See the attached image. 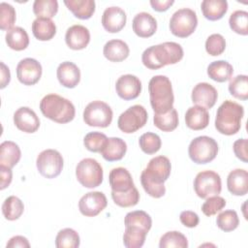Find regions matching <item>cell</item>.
Here are the masks:
<instances>
[{
    "label": "cell",
    "mask_w": 248,
    "mask_h": 248,
    "mask_svg": "<svg viewBox=\"0 0 248 248\" xmlns=\"http://www.w3.org/2000/svg\"><path fill=\"white\" fill-rule=\"evenodd\" d=\"M171 170L170 159L160 155L152 158L140 174V182L144 191L152 198L158 199L165 195L164 182L168 180Z\"/></svg>",
    "instance_id": "obj_1"
},
{
    "label": "cell",
    "mask_w": 248,
    "mask_h": 248,
    "mask_svg": "<svg viewBox=\"0 0 248 248\" xmlns=\"http://www.w3.org/2000/svg\"><path fill=\"white\" fill-rule=\"evenodd\" d=\"M183 48L179 44L165 42L144 49L141 55V61L146 68L157 70L164 66L179 62L183 58Z\"/></svg>",
    "instance_id": "obj_2"
},
{
    "label": "cell",
    "mask_w": 248,
    "mask_h": 248,
    "mask_svg": "<svg viewBox=\"0 0 248 248\" xmlns=\"http://www.w3.org/2000/svg\"><path fill=\"white\" fill-rule=\"evenodd\" d=\"M150 105L155 113L168 112L173 108L174 96L170 78L163 75L154 76L148 83Z\"/></svg>",
    "instance_id": "obj_3"
},
{
    "label": "cell",
    "mask_w": 248,
    "mask_h": 248,
    "mask_svg": "<svg viewBox=\"0 0 248 248\" xmlns=\"http://www.w3.org/2000/svg\"><path fill=\"white\" fill-rule=\"evenodd\" d=\"M40 109L45 117L60 124L72 121L76 115V108L73 103L53 93L46 95L41 100Z\"/></svg>",
    "instance_id": "obj_4"
},
{
    "label": "cell",
    "mask_w": 248,
    "mask_h": 248,
    "mask_svg": "<svg viewBox=\"0 0 248 248\" xmlns=\"http://www.w3.org/2000/svg\"><path fill=\"white\" fill-rule=\"evenodd\" d=\"M244 108L236 102L226 100L218 108L215 117V128L226 136L236 134L241 128Z\"/></svg>",
    "instance_id": "obj_5"
},
{
    "label": "cell",
    "mask_w": 248,
    "mask_h": 248,
    "mask_svg": "<svg viewBox=\"0 0 248 248\" xmlns=\"http://www.w3.org/2000/svg\"><path fill=\"white\" fill-rule=\"evenodd\" d=\"M218 149V143L214 139L207 136H200L191 140L188 154L194 163L207 164L216 158Z\"/></svg>",
    "instance_id": "obj_6"
},
{
    "label": "cell",
    "mask_w": 248,
    "mask_h": 248,
    "mask_svg": "<svg viewBox=\"0 0 248 248\" xmlns=\"http://www.w3.org/2000/svg\"><path fill=\"white\" fill-rule=\"evenodd\" d=\"M198 25V17L195 11L182 8L174 12L170 19V30L178 38H186L194 33Z\"/></svg>",
    "instance_id": "obj_7"
},
{
    "label": "cell",
    "mask_w": 248,
    "mask_h": 248,
    "mask_svg": "<svg viewBox=\"0 0 248 248\" xmlns=\"http://www.w3.org/2000/svg\"><path fill=\"white\" fill-rule=\"evenodd\" d=\"M78 181L86 188H95L103 182V168L93 158L82 159L76 167Z\"/></svg>",
    "instance_id": "obj_8"
},
{
    "label": "cell",
    "mask_w": 248,
    "mask_h": 248,
    "mask_svg": "<svg viewBox=\"0 0 248 248\" xmlns=\"http://www.w3.org/2000/svg\"><path fill=\"white\" fill-rule=\"evenodd\" d=\"M111 108L103 101L90 102L83 110V121L91 127L106 128L112 121Z\"/></svg>",
    "instance_id": "obj_9"
},
{
    "label": "cell",
    "mask_w": 248,
    "mask_h": 248,
    "mask_svg": "<svg viewBox=\"0 0 248 248\" xmlns=\"http://www.w3.org/2000/svg\"><path fill=\"white\" fill-rule=\"evenodd\" d=\"M147 111L141 105H134L122 112L117 120V126L125 134H132L142 128L147 122Z\"/></svg>",
    "instance_id": "obj_10"
},
{
    "label": "cell",
    "mask_w": 248,
    "mask_h": 248,
    "mask_svg": "<svg viewBox=\"0 0 248 248\" xmlns=\"http://www.w3.org/2000/svg\"><path fill=\"white\" fill-rule=\"evenodd\" d=\"M194 190L197 196L202 199L219 195L222 190L220 175L209 170L200 171L194 179Z\"/></svg>",
    "instance_id": "obj_11"
},
{
    "label": "cell",
    "mask_w": 248,
    "mask_h": 248,
    "mask_svg": "<svg viewBox=\"0 0 248 248\" xmlns=\"http://www.w3.org/2000/svg\"><path fill=\"white\" fill-rule=\"evenodd\" d=\"M36 166L41 175L50 179L61 173L64 161L62 155L57 150L46 149L38 155Z\"/></svg>",
    "instance_id": "obj_12"
},
{
    "label": "cell",
    "mask_w": 248,
    "mask_h": 248,
    "mask_svg": "<svg viewBox=\"0 0 248 248\" xmlns=\"http://www.w3.org/2000/svg\"><path fill=\"white\" fill-rule=\"evenodd\" d=\"M108 204L107 197L103 192L93 191L83 195L78 202V209L80 213L86 217L97 216L102 212Z\"/></svg>",
    "instance_id": "obj_13"
},
{
    "label": "cell",
    "mask_w": 248,
    "mask_h": 248,
    "mask_svg": "<svg viewBox=\"0 0 248 248\" xmlns=\"http://www.w3.org/2000/svg\"><path fill=\"white\" fill-rule=\"evenodd\" d=\"M42 73V65L34 58H24L16 66L17 79L24 85L36 84L40 80Z\"/></svg>",
    "instance_id": "obj_14"
},
{
    "label": "cell",
    "mask_w": 248,
    "mask_h": 248,
    "mask_svg": "<svg viewBox=\"0 0 248 248\" xmlns=\"http://www.w3.org/2000/svg\"><path fill=\"white\" fill-rule=\"evenodd\" d=\"M117 95L126 101L138 98L141 92V81L134 75L127 74L118 78L115 83Z\"/></svg>",
    "instance_id": "obj_15"
},
{
    "label": "cell",
    "mask_w": 248,
    "mask_h": 248,
    "mask_svg": "<svg viewBox=\"0 0 248 248\" xmlns=\"http://www.w3.org/2000/svg\"><path fill=\"white\" fill-rule=\"evenodd\" d=\"M192 102L206 109L211 108L218 99L216 88L207 82H200L192 90Z\"/></svg>",
    "instance_id": "obj_16"
},
{
    "label": "cell",
    "mask_w": 248,
    "mask_h": 248,
    "mask_svg": "<svg viewBox=\"0 0 248 248\" xmlns=\"http://www.w3.org/2000/svg\"><path fill=\"white\" fill-rule=\"evenodd\" d=\"M14 123L16 127L28 134L35 133L40 127V119L36 112L28 107H21L14 113Z\"/></svg>",
    "instance_id": "obj_17"
},
{
    "label": "cell",
    "mask_w": 248,
    "mask_h": 248,
    "mask_svg": "<svg viewBox=\"0 0 248 248\" xmlns=\"http://www.w3.org/2000/svg\"><path fill=\"white\" fill-rule=\"evenodd\" d=\"M127 20L124 10L119 7L111 6L107 8L102 16V25L109 33H117L121 31Z\"/></svg>",
    "instance_id": "obj_18"
},
{
    "label": "cell",
    "mask_w": 248,
    "mask_h": 248,
    "mask_svg": "<svg viewBox=\"0 0 248 248\" xmlns=\"http://www.w3.org/2000/svg\"><path fill=\"white\" fill-rule=\"evenodd\" d=\"M65 42L71 49H83L88 46L90 42V32L83 25H72L66 31Z\"/></svg>",
    "instance_id": "obj_19"
},
{
    "label": "cell",
    "mask_w": 248,
    "mask_h": 248,
    "mask_svg": "<svg viewBox=\"0 0 248 248\" xmlns=\"http://www.w3.org/2000/svg\"><path fill=\"white\" fill-rule=\"evenodd\" d=\"M108 182L111 192L114 193L128 192L135 187L131 173L127 169L122 167L114 168L110 170L108 174Z\"/></svg>",
    "instance_id": "obj_20"
},
{
    "label": "cell",
    "mask_w": 248,
    "mask_h": 248,
    "mask_svg": "<svg viewBox=\"0 0 248 248\" xmlns=\"http://www.w3.org/2000/svg\"><path fill=\"white\" fill-rule=\"evenodd\" d=\"M133 31L140 38H149L157 30V20L149 13L141 12L135 16L132 22Z\"/></svg>",
    "instance_id": "obj_21"
},
{
    "label": "cell",
    "mask_w": 248,
    "mask_h": 248,
    "mask_svg": "<svg viewBox=\"0 0 248 248\" xmlns=\"http://www.w3.org/2000/svg\"><path fill=\"white\" fill-rule=\"evenodd\" d=\"M56 76L60 84L66 88H75L80 81V71L78 67L70 61L59 64L56 70Z\"/></svg>",
    "instance_id": "obj_22"
},
{
    "label": "cell",
    "mask_w": 248,
    "mask_h": 248,
    "mask_svg": "<svg viewBox=\"0 0 248 248\" xmlns=\"http://www.w3.org/2000/svg\"><path fill=\"white\" fill-rule=\"evenodd\" d=\"M227 187L234 196H245L248 192V172L244 169H235L228 174Z\"/></svg>",
    "instance_id": "obj_23"
},
{
    "label": "cell",
    "mask_w": 248,
    "mask_h": 248,
    "mask_svg": "<svg viewBox=\"0 0 248 248\" xmlns=\"http://www.w3.org/2000/svg\"><path fill=\"white\" fill-rule=\"evenodd\" d=\"M185 123L191 130H202L209 124V113L207 109L202 107H191L185 113Z\"/></svg>",
    "instance_id": "obj_24"
},
{
    "label": "cell",
    "mask_w": 248,
    "mask_h": 248,
    "mask_svg": "<svg viewBox=\"0 0 248 248\" xmlns=\"http://www.w3.org/2000/svg\"><path fill=\"white\" fill-rule=\"evenodd\" d=\"M103 53L108 61L121 62L129 56L130 48L124 41L113 39L105 44Z\"/></svg>",
    "instance_id": "obj_25"
},
{
    "label": "cell",
    "mask_w": 248,
    "mask_h": 248,
    "mask_svg": "<svg viewBox=\"0 0 248 248\" xmlns=\"http://www.w3.org/2000/svg\"><path fill=\"white\" fill-rule=\"evenodd\" d=\"M127 151V144L121 138H108L101 154L103 158L108 162L121 160Z\"/></svg>",
    "instance_id": "obj_26"
},
{
    "label": "cell",
    "mask_w": 248,
    "mask_h": 248,
    "mask_svg": "<svg viewBox=\"0 0 248 248\" xmlns=\"http://www.w3.org/2000/svg\"><path fill=\"white\" fill-rule=\"evenodd\" d=\"M21 151L18 145L11 140H5L0 145V166L12 169L20 160Z\"/></svg>",
    "instance_id": "obj_27"
},
{
    "label": "cell",
    "mask_w": 248,
    "mask_h": 248,
    "mask_svg": "<svg viewBox=\"0 0 248 248\" xmlns=\"http://www.w3.org/2000/svg\"><path fill=\"white\" fill-rule=\"evenodd\" d=\"M32 33L39 41H49L56 34V25L51 18L37 17L32 23Z\"/></svg>",
    "instance_id": "obj_28"
},
{
    "label": "cell",
    "mask_w": 248,
    "mask_h": 248,
    "mask_svg": "<svg viewBox=\"0 0 248 248\" xmlns=\"http://www.w3.org/2000/svg\"><path fill=\"white\" fill-rule=\"evenodd\" d=\"M201 9L206 19L214 21L225 16L228 11V2L226 0H203Z\"/></svg>",
    "instance_id": "obj_29"
},
{
    "label": "cell",
    "mask_w": 248,
    "mask_h": 248,
    "mask_svg": "<svg viewBox=\"0 0 248 248\" xmlns=\"http://www.w3.org/2000/svg\"><path fill=\"white\" fill-rule=\"evenodd\" d=\"M64 4L79 19L90 18L96 7L94 0H64Z\"/></svg>",
    "instance_id": "obj_30"
},
{
    "label": "cell",
    "mask_w": 248,
    "mask_h": 248,
    "mask_svg": "<svg viewBox=\"0 0 248 248\" xmlns=\"http://www.w3.org/2000/svg\"><path fill=\"white\" fill-rule=\"evenodd\" d=\"M232 74V66L225 60H217L211 62L207 67L208 77L217 82H225L231 79Z\"/></svg>",
    "instance_id": "obj_31"
},
{
    "label": "cell",
    "mask_w": 248,
    "mask_h": 248,
    "mask_svg": "<svg viewBox=\"0 0 248 248\" xmlns=\"http://www.w3.org/2000/svg\"><path fill=\"white\" fill-rule=\"evenodd\" d=\"M5 39L8 46L16 51L25 49L29 45V37L27 32L19 26L13 27L7 31Z\"/></svg>",
    "instance_id": "obj_32"
},
{
    "label": "cell",
    "mask_w": 248,
    "mask_h": 248,
    "mask_svg": "<svg viewBox=\"0 0 248 248\" xmlns=\"http://www.w3.org/2000/svg\"><path fill=\"white\" fill-rule=\"evenodd\" d=\"M147 231L135 226H127L125 227L124 234H123V243L127 248H140L141 247L146 238Z\"/></svg>",
    "instance_id": "obj_33"
},
{
    "label": "cell",
    "mask_w": 248,
    "mask_h": 248,
    "mask_svg": "<svg viewBox=\"0 0 248 248\" xmlns=\"http://www.w3.org/2000/svg\"><path fill=\"white\" fill-rule=\"evenodd\" d=\"M154 125L163 132H171L178 126V113L174 108L166 113H155L153 117Z\"/></svg>",
    "instance_id": "obj_34"
},
{
    "label": "cell",
    "mask_w": 248,
    "mask_h": 248,
    "mask_svg": "<svg viewBox=\"0 0 248 248\" xmlns=\"http://www.w3.org/2000/svg\"><path fill=\"white\" fill-rule=\"evenodd\" d=\"M24 211V205L21 200L16 196L8 197L2 204L3 216L9 221L17 220Z\"/></svg>",
    "instance_id": "obj_35"
},
{
    "label": "cell",
    "mask_w": 248,
    "mask_h": 248,
    "mask_svg": "<svg viewBox=\"0 0 248 248\" xmlns=\"http://www.w3.org/2000/svg\"><path fill=\"white\" fill-rule=\"evenodd\" d=\"M79 244L78 233L71 228L60 230L55 237V246L57 248H78Z\"/></svg>",
    "instance_id": "obj_36"
},
{
    "label": "cell",
    "mask_w": 248,
    "mask_h": 248,
    "mask_svg": "<svg viewBox=\"0 0 248 248\" xmlns=\"http://www.w3.org/2000/svg\"><path fill=\"white\" fill-rule=\"evenodd\" d=\"M124 225L125 227L127 226H135V227H140L147 232L152 227V219L143 210H135L131 211L126 214L125 219H124Z\"/></svg>",
    "instance_id": "obj_37"
},
{
    "label": "cell",
    "mask_w": 248,
    "mask_h": 248,
    "mask_svg": "<svg viewBox=\"0 0 248 248\" xmlns=\"http://www.w3.org/2000/svg\"><path fill=\"white\" fill-rule=\"evenodd\" d=\"M229 91L232 96L239 100L248 99V77L246 75H238L232 78L229 83Z\"/></svg>",
    "instance_id": "obj_38"
},
{
    "label": "cell",
    "mask_w": 248,
    "mask_h": 248,
    "mask_svg": "<svg viewBox=\"0 0 248 248\" xmlns=\"http://www.w3.org/2000/svg\"><path fill=\"white\" fill-rule=\"evenodd\" d=\"M160 248H187L188 240L186 236L177 231H170L163 234L159 242Z\"/></svg>",
    "instance_id": "obj_39"
},
{
    "label": "cell",
    "mask_w": 248,
    "mask_h": 248,
    "mask_svg": "<svg viewBox=\"0 0 248 248\" xmlns=\"http://www.w3.org/2000/svg\"><path fill=\"white\" fill-rule=\"evenodd\" d=\"M58 12V2L56 0H35L33 3V13L37 17H53Z\"/></svg>",
    "instance_id": "obj_40"
},
{
    "label": "cell",
    "mask_w": 248,
    "mask_h": 248,
    "mask_svg": "<svg viewBox=\"0 0 248 248\" xmlns=\"http://www.w3.org/2000/svg\"><path fill=\"white\" fill-rule=\"evenodd\" d=\"M229 24L233 32L246 36L248 34V13L243 10L234 11L230 16Z\"/></svg>",
    "instance_id": "obj_41"
},
{
    "label": "cell",
    "mask_w": 248,
    "mask_h": 248,
    "mask_svg": "<svg viewBox=\"0 0 248 248\" xmlns=\"http://www.w3.org/2000/svg\"><path fill=\"white\" fill-rule=\"evenodd\" d=\"M139 144L140 149L148 155L154 154L156 152H158L161 148L162 145V141L160 137L155 134V133H151V132H147L142 134L140 137L139 140Z\"/></svg>",
    "instance_id": "obj_42"
},
{
    "label": "cell",
    "mask_w": 248,
    "mask_h": 248,
    "mask_svg": "<svg viewBox=\"0 0 248 248\" xmlns=\"http://www.w3.org/2000/svg\"><path fill=\"white\" fill-rule=\"evenodd\" d=\"M217 227L224 232H232L239 225V219L236 211L229 209L221 212L216 218Z\"/></svg>",
    "instance_id": "obj_43"
},
{
    "label": "cell",
    "mask_w": 248,
    "mask_h": 248,
    "mask_svg": "<svg viewBox=\"0 0 248 248\" xmlns=\"http://www.w3.org/2000/svg\"><path fill=\"white\" fill-rule=\"evenodd\" d=\"M111 198L115 204L120 207H131L138 204L140 201V193L136 187L124 193L111 192Z\"/></svg>",
    "instance_id": "obj_44"
},
{
    "label": "cell",
    "mask_w": 248,
    "mask_h": 248,
    "mask_svg": "<svg viewBox=\"0 0 248 248\" xmlns=\"http://www.w3.org/2000/svg\"><path fill=\"white\" fill-rule=\"evenodd\" d=\"M107 136L101 132H90L85 135L83 144L91 152H101L107 142Z\"/></svg>",
    "instance_id": "obj_45"
},
{
    "label": "cell",
    "mask_w": 248,
    "mask_h": 248,
    "mask_svg": "<svg viewBox=\"0 0 248 248\" xmlns=\"http://www.w3.org/2000/svg\"><path fill=\"white\" fill-rule=\"evenodd\" d=\"M16 22V10L15 8L6 2L0 4V28L2 30L9 31L13 28Z\"/></svg>",
    "instance_id": "obj_46"
},
{
    "label": "cell",
    "mask_w": 248,
    "mask_h": 248,
    "mask_svg": "<svg viewBox=\"0 0 248 248\" xmlns=\"http://www.w3.org/2000/svg\"><path fill=\"white\" fill-rule=\"evenodd\" d=\"M226 48L225 38L218 33L210 35L205 41V50L211 56L221 55Z\"/></svg>",
    "instance_id": "obj_47"
},
{
    "label": "cell",
    "mask_w": 248,
    "mask_h": 248,
    "mask_svg": "<svg viewBox=\"0 0 248 248\" xmlns=\"http://www.w3.org/2000/svg\"><path fill=\"white\" fill-rule=\"evenodd\" d=\"M226 206V200L218 195L206 198V201L202 205V211L205 216L215 215Z\"/></svg>",
    "instance_id": "obj_48"
},
{
    "label": "cell",
    "mask_w": 248,
    "mask_h": 248,
    "mask_svg": "<svg viewBox=\"0 0 248 248\" xmlns=\"http://www.w3.org/2000/svg\"><path fill=\"white\" fill-rule=\"evenodd\" d=\"M232 149L234 155L244 163L248 162V152H247V140L239 139L233 142Z\"/></svg>",
    "instance_id": "obj_49"
},
{
    "label": "cell",
    "mask_w": 248,
    "mask_h": 248,
    "mask_svg": "<svg viewBox=\"0 0 248 248\" xmlns=\"http://www.w3.org/2000/svg\"><path fill=\"white\" fill-rule=\"evenodd\" d=\"M179 219H180L181 224L187 228H195L198 226V224L200 222V218H199L198 214L196 212L190 211V210L182 211L180 213Z\"/></svg>",
    "instance_id": "obj_50"
},
{
    "label": "cell",
    "mask_w": 248,
    "mask_h": 248,
    "mask_svg": "<svg viewBox=\"0 0 248 248\" xmlns=\"http://www.w3.org/2000/svg\"><path fill=\"white\" fill-rule=\"evenodd\" d=\"M6 247L7 248H16V247L28 248V247H30V244L26 237H24L22 235H16V236H13L12 238H10Z\"/></svg>",
    "instance_id": "obj_51"
},
{
    "label": "cell",
    "mask_w": 248,
    "mask_h": 248,
    "mask_svg": "<svg viewBox=\"0 0 248 248\" xmlns=\"http://www.w3.org/2000/svg\"><path fill=\"white\" fill-rule=\"evenodd\" d=\"M0 174H1V190H4L5 188H7L11 182H12V178H13V173L10 168L8 167H4V166H0Z\"/></svg>",
    "instance_id": "obj_52"
},
{
    "label": "cell",
    "mask_w": 248,
    "mask_h": 248,
    "mask_svg": "<svg viewBox=\"0 0 248 248\" xmlns=\"http://www.w3.org/2000/svg\"><path fill=\"white\" fill-rule=\"evenodd\" d=\"M174 3L173 0H151L150 5L153 10L157 12H165L167 11L172 4Z\"/></svg>",
    "instance_id": "obj_53"
},
{
    "label": "cell",
    "mask_w": 248,
    "mask_h": 248,
    "mask_svg": "<svg viewBox=\"0 0 248 248\" xmlns=\"http://www.w3.org/2000/svg\"><path fill=\"white\" fill-rule=\"evenodd\" d=\"M10 80H11L10 70L3 62H1V85H0V88L1 89L5 88L9 84Z\"/></svg>",
    "instance_id": "obj_54"
}]
</instances>
